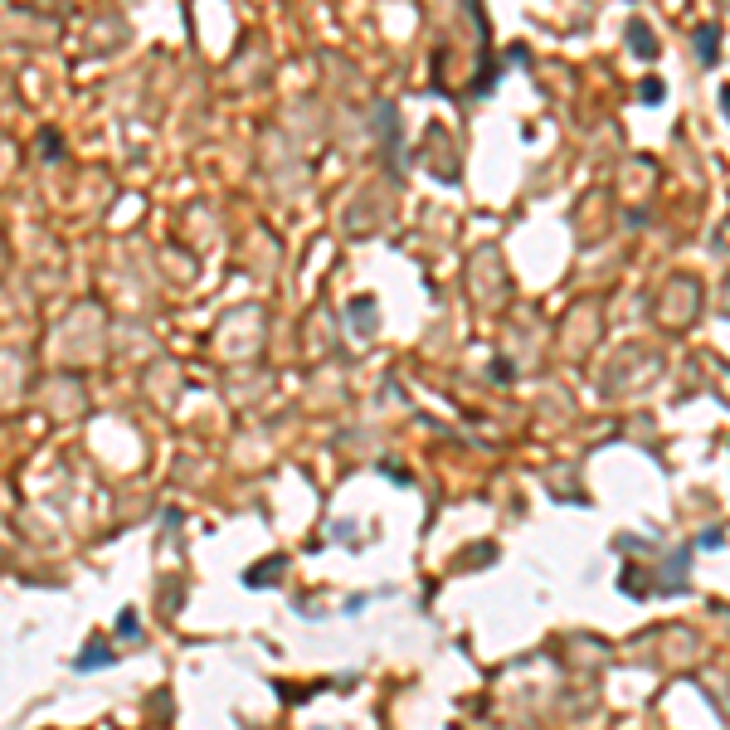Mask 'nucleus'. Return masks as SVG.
<instances>
[{
	"label": "nucleus",
	"instance_id": "nucleus-1",
	"mask_svg": "<svg viewBox=\"0 0 730 730\" xmlns=\"http://www.w3.org/2000/svg\"><path fill=\"white\" fill-rule=\"evenodd\" d=\"M696 40H701V59H706V64H716V30L706 25V30H696Z\"/></svg>",
	"mask_w": 730,
	"mask_h": 730
}]
</instances>
